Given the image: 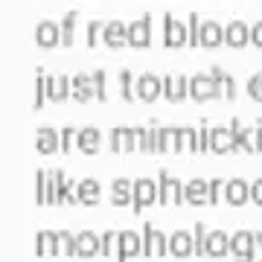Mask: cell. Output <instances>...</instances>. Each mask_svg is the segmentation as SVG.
<instances>
[{
    "label": "cell",
    "mask_w": 262,
    "mask_h": 262,
    "mask_svg": "<svg viewBox=\"0 0 262 262\" xmlns=\"http://www.w3.org/2000/svg\"><path fill=\"white\" fill-rule=\"evenodd\" d=\"M158 189H160V204H181V201H187V195H184V187H181L178 178H172L166 169H160L158 175Z\"/></svg>",
    "instance_id": "6da1fadb"
},
{
    "label": "cell",
    "mask_w": 262,
    "mask_h": 262,
    "mask_svg": "<svg viewBox=\"0 0 262 262\" xmlns=\"http://www.w3.org/2000/svg\"><path fill=\"white\" fill-rule=\"evenodd\" d=\"M143 253L146 256H163L169 253V236L155 225L143 227Z\"/></svg>",
    "instance_id": "7a4b0ae2"
},
{
    "label": "cell",
    "mask_w": 262,
    "mask_h": 262,
    "mask_svg": "<svg viewBox=\"0 0 262 262\" xmlns=\"http://www.w3.org/2000/svg\"><path fill=\"white\" fill-rule=\"evenodd\" d=\"M111 151L122 155V151H140V137H137V128H128V125H117L111 131Z\"/></svg>",
    "instance_id": "3957f363"
},
{
    "label": "cell",
    "mask_w": 262,
    "mask_h": 262,
    "mask_svg": "<svg viewBox=\"0 0 262 262\" xmlns=\"http://www.w3.org/2000/svg\"><path fill=\"white\" fill-rule=\"evenodd\" d=\"M230 253L236 262H253V230H236L230 236Z\"/></svg>",
    "instance_id": "277c9868"
},
{
    "label": "cell",
    "mask_w": 262,
    "mask_h": 262,
    "mask_svg": "<svg viewBox=\"0 0 262 262\" xmlns=\"http://www.w3.org/2000/svg\"><path fill=\"white\" fill-rule=\"evenodd\" d=\"M158 198H160V189L151 178L134 181V210H140V207H146V204H155Z\"/></svg>",
    "instance_id": "5b68a950"
},
{
    "label": "cell",
    "mask_w": 262,
    "mask_h": 262,
    "mask_svg": "<svg viewBox=\"0 0 262 262\" xmlns=\"http://www.w3.org/2000/svg\"><path fill=\"white\" fill-rule=\"evenodd\" d=\"M169 253L178 256V259L195 253V236L189 233V230H175V233L169 236Z\"/></svg>",
    "instance_id": "8992f818"
},
{
    "label": "cell",
    "mask_w": 262,
    "mask_h": 262,
    "mask_svg": "<svg viewBox=\"0 0 262 262\" xmlns=\"http://www.w3.org/2000/svg\"><path fill=\"white\" fill-rule=\"evenodd\" d=\"M35 149L41 155H53V151L61 149V131L50 128V125H41L35 131Z\"/></svg>",
    "instance_id": "52a82bcc"
},
{
    "label": "cell",
    "mask_w": 262,
    "mask_h": 262,
    "mask_svg": "<svg viewBox=\"0 0 262 262\" xmlns=\"http://www.w3.org/2000/svg\"><path fill=\"white\" fill-rule=\"evenodd\" d=\"M137 253H143V236H137L134 230H120V253H117V262H128Z\"/></svg>",
    "instance_id": "ba28073f"
},
{
    "label": "cell",
    "mask_w": 262,
    "mask_h": 262,
    "mask_svg": "<svg viewBox=\"0 0 262 262\" xmlns=\"http://www.w3.org/2000/svg\"><path fill=\"white\" fill-rule=\"evenodd\" d=\"M210 151H215V155H230V151H239L230 125H215V128H213V146H210Z\"/></svg>",
    "instance_id": "9c48e42d"
},
{
    "label": "cell",
    "mask_w": 262,
    "mask_h": 262,
    "mask_svg": "<svg viewBox=\"0 0 262 262\" xmlns=\"http://www.w3.org/2000/svg\"><path fill=\"white\" fill-rule=\"evenodd\" d=\"M189 94L204 102V99H215L222 94V88L215 84L213 76H195V79H189Z\"/></svg>",
    "instance_id": "30bf717a"
},
{
    "label": "cell",
    "mask_w": 262,
    "mask_h": 262,
    "mask_svg": "<svg viewBox=\"0 0 262 262\" xmlns=\"http://www.w3.org/2000/svg\"><path fill=\"white\" fill-rule=\"evenodd\" d=\"M102 253V236H96L94 230H82L76 233V256H96Z\"/></svg>",
    "instance_id": "8fae6325"
},
{
    "label": "cell",
    "mask_w": 262,
    "mask_h": 262,
    "mask_svg": "<svg viewBox=\"0 0 262 262\" xmlns=\"http://www.w3.org/2000/svg\"><path fill=\"white\" fill-rule=\"evenodd\" d=\"M184 195H187V204H210V181L204 178H192L184 184Z\"/></svg>",
    "instance_id": "7c38bea8"
},
{
    "label": "cell",
    "mask_w": 262,
    "mask_h": 262,
    "mask_svg": "<svg viewBox=\"0 0 262 262\" xmlns=\"http://www.w3.org/2000/svg\"><path fill=\"white\" fill-rule=\"evenodd\" d=\"M230 131H233L239 151H245V155H256V143H253V128H248V125H245L242 120H230Z\"/></svg>",
    "instance_id": "4fadbf2b"
},
{
    "label": "cell",
    "mask_w": 262,
    "mask_h": 262,
    "mask_svg": "<svg viewBox=\"0 0 262 262\" xmlns=\"http://www.w3.org/2000/svg\"><path fill=\"white\" fill-rule=\"evenodd\" d=\"M99 146H102V134H99V128H94V125L79 128V151H82V155H96Z\"/></svg>",
    "instance_id": "5bb4252c"
},
{
    "label": "cell",
    "mask_w": 262,
    "mask_h": 262,
    "mask_svg": "<svg viewBox=\"0 0 262 262\" xmlns=\"http://www.w3.org/2000/svg\"><path fill=\"white\" fill-rule=\"evenodd\" d=\"M225 198H227V204H245L248 198H251V187H248V181L242 178H233V181H227V187H225Z\"/></svg>",
    "instance_id": "9a60e30c"
},
{
    "label": "cell",
    "mask_w": 262,
    "mask_h": 262,
    "mask_svg": "<svg viewBox=\"0 0 262 262\" xmlns=\"http://www.w3.org/2000/svg\"><path fill=\"white\" fill-rule=\"evenodd\" d=\"M76 195H79V204H96L102 195V187L96 178H82L76 184Z\"/></svg>",
    "instance_id": "2e32d148"
},
{
    "label": "cell",
    "mask_w": 262,
    "mask_h": 262,
    "mask_svg": "<svg viewBox=\"0 0 262 262\" xmlns=\"http://www.w3.org/2000/svg\"><path fill=\"white\" fill-rule=\"evenodd\" d=\"M163 94H166V99L178 102V99H184L189 94V82L184 76H166L163 79Z\"/></svg>",
    "instance_id": "e0dca14e"
},
{
    "label": "cell",
    "mask_w": 262,
    "mask_h": 262,
    "mask_svg": "<svg viewBox=\"0 0 262 262\" xmlns=\"http://www.w3.org/2000/svg\"><path fill=\"white\" fill-rule=\"evenodd\" d=\"M111 198H114V204H117V207L131 204V201H134V181L117 178V181H114V187H111Z\"/></svg>",
    "instance_id": "ac0fdd59"
},
{
    "label": "cell",
    "mask_w": 262,
    "mask_h": 262,
    "mask_svg": "<svg viewBox=\"0 0 262 262\" xmlns=\"http://www.w3.org/2000/svg\"><path fill=\"white\" fill-rule=\"evenodd\" d=\"M35 253L38 256H53V253H58L56 230H38L35 233Z\"/></svg>",
    "instance_id": "d6986e66"
},
{
    "label": "cell",
    "mask_w": 262,
    "mask_h": 262,
    "mask_svg": "<svg viewBox=\"0 0 262 262\" xmlns=\"http://www.w3.org/2000/svg\"><path fill=\"white\" fill-rule=\"evenodd\" d=\"M230 251V236L225 230H210V239H207V253L210 256H225Z\"/></svg>",
    "instance_id": "ffe728a7"
},
{
    "label": "cell",
    "mask_w": 262,
    "mask_h": 262,
    "mask_svg": "<svg viewBox=\"0 0 262 262\" xmlns=\"http://www.w3.org/2000/svg\"><path fill=\"white\" fill-rule=\"evenodd\" d=\"M163 91V82H158L151 73L140 76V82H137V94H140V99H146V102H151V99H158V94Z\"/></svg>",
    "instance_id": "44dd1931"
},
{
    "label": "cell",
    "mask_w": 262,
    "mask_h": 262,
    "mask_svg": "<svg viewBox=\"0 0 262 262\" xmlns=\"http://www.w3.org/2000/svg\"><path fill=\"white\" fill-rule=\"evenodd\" d=\"M73 96L79 99V102H88L91 96H96L94 79H88V76H76L73 79Z\"/></svg>",
    "instance_id": "7402d4cb"
},
{
    "label": "cell",
    "mask_w": 262,
    "mask_h": 262,
    "mask_svg": "<svg viewBox=\"0 0 262 262\" xmlns=\"http://www.w3.org/2000/svg\"><path fill=\"white\" fill-rule=\"evenodd\" d=\"M160 151H181V128H160Z\"/></svg>",
    "instance_id": "603a6c76"
},
{
    "label": "cell",
    "mask_w": 262,
    "mask_h": 262,
    "mask_svg": "<svg viewBox=\"0 0 262 262\" xmlns=\"http://www.w3.org/2000/svg\"><path fill=\"white\" fill-rule=\"evenodd\" d=\"M50 192V169H38L35 172V204H47Z\"/></svg>",
    "instance_id": "cb8c5ba5"
},
{
    "label": "cell",
    "mask_w": 262,
    "mask_h": 262,
    "mask_svg": "<svg viewBox=\"0 0 262 262\" xmlns=\"http://www.w3.org/2000/svg\"><path fill=\"white\" fill-rule=\"evenodd\" d=\"M67 94H70V82L67 79H61V76L58 79H47V96L53 102H61Z\"/></svg>",
    "instance_id": "d4e9b609"
},
{
    "label": "cell",
    "mask_w": 262,
    "mask_h": 262,
    "mask_svg": "<svg viewBox=\"0 0 262 262\" xmlns=\"http://www.w3.org/2000/svg\"><path fill=\"white\" fill-rule=\"evenodd\" d=\"M102 253L105 256H117L120 253V230H105L102 233Z\"/></svg>",
    "instance_id": "484cf974"
},
{
    "label": "cell",
    "mask_w": 262,
    "mask_h": 262,
    "mask_svg": "<svg viewBox=\"0 0 262 262\" xmlns=\"http://www.w3.org/2000/svg\"><path fill=\"white\" fill-rule=\"evenodd\" d=\"M181 151H198V128H181Z\"/></svg>",
    "instance_id": "4316f807"
},
{
    "label": "cell",
    "mask_w": 262,
    "mask_h": 262,
    "mask_svg": "<svg viewBox=\"0 0 262 262\" xmlns=\"http://www.w3.org/2000/svg\"><path fill=\"white\" fill-rule=\"evenodd\" d=\"M56 236H58V253L76 256V236L70 230H56Z\"/></svg>",
    "instance_id": "83f0119b"
},
{
    "label": "cell",
    "mask_w": 262,
    "mask_h": 262,
    "mask_svg": "<svg viewBox=\"0 0 262 262\" xmlns=\"http://www.w3.org/2000/svg\"><path fill=\"white\" fill-rule=\"evenodd\" d=\"M70 149H79V131L64 125V128H61V151L67 155Z\"/></svg>",
    "instance_id": "f1b7e54d"
},
{
    "label": "cell",
    "mask_w": 262,
    "mask_h": 262,
    "mask_svg": "<svg viewBox=\"0 0 262 262\" xmlns=\"http://www.w3.org/2000/svg\"><path fill=\"white\" fill-rule=\"evenodd\" d=\"M213 79H215V84L222 88V94H227V99H233V96H236L233 79H230V76H225L222 70H213Z\"/></svg>",
    "instance_id": "f546056e"
},
{
    "label": "cell",
    "mask_w": 262,
    "mask_h": 262,
    "mask_svg": "<svg viewBox=\"0 0 262 262\" xmlns=\"http://www.w3.org/2000/svg\"><path fill=\"white\" fill-rule=\"evenodd\" d=\"M192 236H195V253L204 256V253H207V239H210V230H204V222H198V225H195Z\"/></svg>",
    "instance_id": "4dcf8cb0"
},
{
    "label": "cell",
    "mask_w": 262,
    "mask_h": 262,
    "mask_svg": "<svg viewBox=\"0 0 262 262\" xmlns=\"http://www.w3.org/2000/svg\"><path fill=\"white\" fill-rule=\"evenodd\" d=\"M44 96H47V79L38 73V79H35V96H32V108H35V111L44 105Z\"/></svg>",
    "instance_id": "1f68e13d"
},
{
    "label": "cell",
    "mask_w": 262,
    "mask_h": 262,
    "mask_svg": "<svg viewBox=\"0 0 262 262\" xmlns=\"http://www.w3.org/2000/svg\"><path fill=\"white\" fill-rule=\"evenodd\" d=\"M210 146H213V128L207 122H201V128H198V151H210Z\"/></svg>",
    "instance_id": "d6a6232c"
},
{
    "label": "cell",
    "mask_w": 262,
    "mask_h": 262,
    "mask_svg": "<svg viewBox=\"0 0 262 262\" xmlns=\"http://www.w3.org/2000/svg\"><path fill=\"white\" fill-rule=\"evenodd\" d=\"M225 187H227L225 178H213V181H210V204H219V198H222Z\"/></svg>",
    "instance_id": "836d02e7"
},
{
    "label": "cell",
    "mask_w": 262,
    "mask_h": 262,
    "mask_svg": "<svg viewBox=\"0 0 262 262\" xmlns=\"http://www.w3.org/2000/svg\"><path fill=\"white\" fill-rule=\"evenodd\" d=\"M248 94H251L253 99H259V102H262V73L253 76L251 82H248Z\"/></svg>",
    "instance_id": "e575fe53"
},
{
    "label": "cell",
    "mask_w": 262,
    "mask_h": 262,
    "mask_svg": "<svg viewBox=\"0 0 262 262\" xmlns=\"http://www.w3.org/2000/svg\"><path fill=\"white\" fill-rule=\"evenodd\" d=\"M245 41V27L242 24H233L230 27V44H242Z\"/></svg>",
    "instance_id": "d590c367"
},
{
    "label": "cell",
    "mask_w": 262,
    "mask_h": 262,
    "mask_svg": "<svg viewBox=\"0 0 262 262\" xmlns=\"http://www.w3.org/2000/svg\"><path fill=\"white\" fill-rule=\"evenodd\" d=\"M253 262H262V233L253 230Z\"/></svg>",
    "instance_id": "8d00e7d4"
},
{
    "label": "cell",
    "mask_w": 262,
    "mask_h": 262,
    "mask_svg": "<svg viewBox=\"0 0 262 262\" xmlns=\"http://www.w3.org/2000/svg\"><path fill=\"white\" fill-rule=\"evenodd\" d=\"M122 96L134 99V84H131V73H122Z\"/></svg>",
    "instance_id": "74e56055"
},
{
    "label": "cell",
    "mask_w": 262,
    "mask_h": 262,
    "mask_svg": "<svg viewBox=\"0 0 262 262\" xmlns=\"http://www.w3.org/2000/svg\"><path fill=\"white\" fill-rule=\"evenodd\" d=\"M94 84H96V96H99V99H108V91H105V76L102 73L94 76Z\"/></svg>",
    "instance_id": "f35d334b"
},
{
    "label": "cell",
    "mask_w": 262,
    "mask_h": 262,
    "mask_svg": "<svg viewBox=\"0 0 262 262\" xmlns=\"http://www.w3.org/2000/svg\"><path fill=\"white\" fill-rule=\"evenodd\" d=\"M38 38H41V44H53L56 41V32H53V27H41L38 29Z\"/></svg>",
    "instance_id": "ab89813d"
},
{
    "label": "cell",
    "mask_w": 262,
    "mask_h": 262,
    "mask_svg": "<svg viewBox=\"0 0 262 262\" xmlns=\"http://www.w3.org/2000/svg\"><path fill=\"white\" fill-rule=\"evenodd\" d=\"M131 38H134V44H146V27H134L131 29Z\"/></svg>",
    "instance_id": "60d3db41"
},
{
    "label": "cell",
    "mask_w": 262,
    "mask_h": 262,
    "mask_svg": "<svg viewBox=\"0 0 262 262\" xmlns=\"http://www.w3.org/2000/svg\"><path fill=\"white\" fill-rule=\"evenodd\" d=\"M251 198L256 201V204H262V178L251 184Z\"/></svg>",
    "instance_id": "b9f144b4"
},
{
    "label": "cell",
    "mask_w": 262,
    "mask_h": 262,
    "mask_svg": "<svg viewBox=\"0 0 262 262\" xmlns=\"http://www.w3.org/2000/svg\"><path fill=\"white\" fill-rule=\"evenodd\" d=\"M181 38H184V32L175 24H169V44H181Z\"/></svg>",
    "instance_id": "7bdbcfd3"
},
{
    "label": "cell",
    "mask_w": 262,
    "mask_h": 262,
    "mask_svg": "<svg viewBox=\"0 0 262 262\" xmlns=\"http://www.w3.org/2000/svg\"><path fill=\"white\" fill-rule=\"evenodd\" d=\"M204 41H207V44H215V41H219V29H215V27H207V29H204Z\"/></svg>",
    "instance_id": "ee69618b"
},
{
    "label": "cell",
    "mask_w": 262,
    "mask_h": 262,
    "mask_svg": "<svg viewBox=\"0 0 262 262\" xmlns=\"http://www.w3.org/2000/svg\"><path fill=\"white\" fill-rule=\"evenodd\" d=\"M108 41H111V44H120V41H122V29L120 27H111V29H108Z\"/></svg>",
    "instance_id": "f6af8a7d"
},
{
    "label": "cell",
    "mask_w": 262,
    "mask_h": 262,
    "mask_svg": "<svg viewBox=\"0 0 262 262\" xmlns=\"http://www.w3.org/2000/svg\"><path fill=\"white\" fill-rule=\"evenodd\" d=\"M253 143H256V151H262V122L253 125Z\"/></svg>",
    "instance_id": "bcb514c9"
},
{
    "label": "cell",
    "mask_w": 262,
    "mask_h": 262,
    "mask_svg": "<svg viewBox=\"0 0 262 262\" xmlns=\"http://www.w3.org/2000/svg\"><path fill=\"white\" fill-rule=\"evenodd\" d=\"M256 44H262V27L256 29Z\"/></svg>",
    "instance_id": "7dc6e473"
}]
</instances>
